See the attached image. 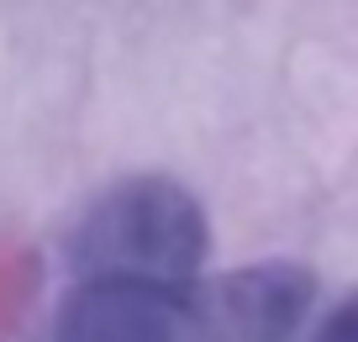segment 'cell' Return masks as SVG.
<instances>
[{
	"mask_svg": "<svg viewBox=\"0 0 358 342\" xmlns=\"http://www.w3.org/2000/svg\"><path fill=\"white\" fill-rule=\"evenodd\" d=\"M43 342H195L190 295L143 285H69Z\"/></svg>",
	"mask_w": 358,
	"mask_h": 342,
	"instance_id": "obj_3",
	"label": "cell"
},
{
	"mask_svg": "<svg viewBox=\"0 0 358 342\" xmlns=\"http://www.w3.org/2000/svg\"><path fill=\"white\" fill-rule=\"evenodd\" d=\"M311 342H353V295H343V300H332L327 311H316Z\"/></svg>",
	"mask_w": 358,
	"mask_h": 342,
	"instance_id": "obj_4",
	"label": "cell"
},
{
	"mask_svg": "<svg viewBox=\"0 0 358 342\" xmlns=\"http://www.w3.org/2000/svg\"><path fill=\"white\" fill-rule=\"evenodd\" d=\"M211 248L201 200L169 174H132L90 200L64 237L74 285H143L190 295Z\"/></svg>",
	"mask_w": 358,
	"mask_h": 342,
	"instance_id": "obj_1",
	"label": "cell"
},
{
	"mask_svg": "<svg viewBox=\"0 0 358 342\" xmlns=\"http://www.w3.org/2000/svg\"><path fill=\"white\" fill-rule=\"evenodd\" d=\"M322 279L295 258H264L190 290L195 342H290L311 321Z\"/></svg>",
	"mask_w": 358,
	"mask_h": 342,
	"instance_id": "obj_2",
	"label": "cell"
}]
</instances>
